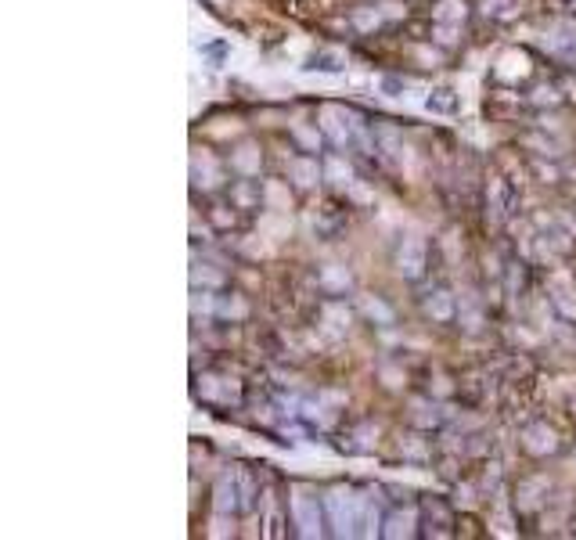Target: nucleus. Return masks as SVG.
<instances>
[{"label": "nucleus", "mask_w": 576, "mask_h": 540, "mask_svg": "<svg viewBox=\"0 0 576 540\" xmlns=\"http://www.w3.org/2000/svg\"><path fill=\"white\" fill-rule=\"evenodd\" d=\"M324 512L335 537H357L360 533V494L353 486H335L324 494Z\"/></svg>", "instance_id": "obj_1"}, {"label": "nucleus", "mask_w": 576, "mask_h": 540, "mask_svg": "<svg viewBox=\"0 0 576 540\" xmlns=\"http://www.w3.org/2000/svg\"><path fill=\"white\" fill-rule=\"evenodd\" d=\"M292 522L299 526V537H321L328 512H324V497H314L310 490H296L292 497Z\"/></svg>", "instance_id": "obj_2"}, {"label": "nucleus", "mask_w": 576, "mask_h": 540, "mask_svg": "<svg viewBox=\"0 0 576 540\" xmlns=\"http://www.w3.org/2000/svg\"><path fill=\"white\" fill-rule=\"evenodd\" d=\"M213 504L220 515H234L242 512V486H238V472H224L216 479V490H213Z\"/></svg>", "instance_id": "obj_3"}, {"label": "nucleus", "mask_w": 576, "mask_h": 540, "mask_svg": "<svg viewBox=\"0 0 576 540\" xmlns=\"http://www.w3.org/2000/svg\"><path fill=\"white\" fill-rule=\"evenodd\" d=\"M198 382H202V386H198V396H202V400H209V404L216 400V393H224L227 404H238V400H242V389H238V382H234V378L206 375V378H198Z\"/></svg>", "instance_id": "obj_4"}, {"label": "nucleus", "mask_w": 576, "mask_h": 540, "mask_svg": "<svg viewBox=\"0 0 576 540\" xmlns=\"http://www.w3.org/2000/svg\"><path fill=\"white\" fill-rule=\"evenodd\" d=\"M422 270H425V242L422 238H407L404 249H400V274L422 278Z\"/></svg>", "instance_id": "obj_5"}, {"label": "nucleus", "mask_w": 576, "mask_h": 540, "mask_svg": "<svg viewBox=\"0 0 576 540\" xmlns=\"http://www.w3.org/2000/svg\"><path fill=\"white\" fill-rule=\"evenodd\" d=\"M418 512H400V508H396V512H389L386 519H382V526H386V530H382V537H414V526H418Z\"/></svg>", "instance_id": "obj_6"}, {"label": "nucleus", "mask_w": 576, "mask_h": 540, "mask_svg": "<svg viewBox=\"0 0 576 540\" xmlns=\"http://www.w3.org/2000/svg\"><path fill=\"white\" fill-rule=\"evenodd\" d=\"M303 69L306 72H332V76H335V72L346 69V54H342V51H317L314 58L303 65Z\"/></svg>", "instance_id": "obj_7"}, {"label": "nucleus", "mask_w": 576, "mask_h": 540, "mask_svg": "<svg viewBox=\"0 0 576 540\" xmlns=\"http://www.w3.org/2000/svg\"><path fill=\"white\" fill-rule=\"evenodd\" d=\"M425 108H429V112H436V116H454V112H458V94H454V90H447V87L432 90L429 98H425Z\"/></svg>", "instance_id": "obj_8"}, {"label": "nucleus", "mask_w": 576, "mask_h": 540, "mask_svg": "<svg viewBox=\"0 0 576 540\" xmlns=\"http://www.w3.org/2000/svg\"><path fill=\"white\" fill-rule=\"evenodd\" d=\"M378 90L386 94V98H400L407 90V80H396V76H386V80H378Z\"/></svg>", "instance_id": "obj_9"}, {"label": "nucleus", "mask_w": 576, "mask_h": 540, "mask_svg": "<svg viewBox=\"0 0 576 540\" xmlns=\"http://www.w3.org/2000/svg\"><path fill=\"white\" fill-rule=\"evenodd\" d=\"M353 22H357L360 29H371V26H378V15H368V11H360V15L353 18Z\"/></svg>", "instance_id": "obj_10"}, {"label": "nucleus", "mask_w": 576, "mask_h": 540, "mask_svg": "<svg viewBox=\"0 0 576 540\" xmlns=\"http://www.w3.org/2000/svg\"><path fill=\"white\" fill-rule=\"evenodd\" d=\"M566 4H569V8H573V11H576V0H566Z\"/></svg>", "instance_id": "obj_11"}]
</instances>
